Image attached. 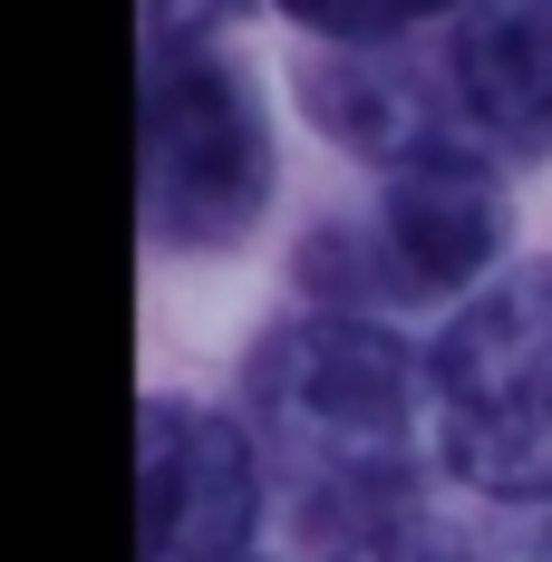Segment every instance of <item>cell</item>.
I'll return each mask as SVG.
<instances>
[{"label": "cell", "instance_id": "1", "mask_svg": "<svg viewBox=\"0 0 552 562\" xmlns=\"http://www.w3.org/2000/svg\"><path fill=\"white\" fill-rule=\"evenodd\" d=\"M417 369L407 349L359 321V311H311L262 349L252 397L262 427L281 437L301 505L320 553L369 543V533H407V437H417Z\"/></svg>", "mask_w": 552, "mask_h": 562}, {"label": "cell", "instance_id": "2", "mask_svg": "<svg viewBox=\"0 0 552 562\" xmlns=\"http://www.w3.org/2000/svg\"><path fill=\"white\" fill-rule=\"evenodd\" d=\"M446 465L495 505H552V262L485 281L427 349Z\"/></svg>", "mask_w": 552, "mask_h": 562}, {"label": "cell", "instance_id": "3", "mask_svg": "<svg viewBox=\"0 0 552 562\" xmlns=\"http://www.w3.org/2000/svg\"><path fill=\"white\" fill-rule=\"evenodd\" d=\"M136 194H146V233L174 252H214L243 243L262 194H272V136L252 88L223 68L214 49H146V88H136Z\"/></svg>", "mask_w": 552, "mask_h": 562}, {"label": "cell", "instance_id": "4", "mask_svg": "<svg viewBox=\"0 0 552 562\" xmlns=\"http://www.w3.org/2000/svg\"><path fill=\"white\" fill-rule=\"evenodd\" d=\"M262 475L252 447L194 397L136 407V562H243Z\"/></svg>", "mask_w": 552, "mask_h": 562}, {"label": "cell", "instance_id": "5", "mask_svg": "<svg viewBox=\"0 0 552 562\" xmlns=\"http://www.w3.org/2000/svg\"><path fill=\"white\" fill-rule=\"evenodd\" d=\"M504 214L485 194V175H397L379 204V224L359 233H320L311 243V281L320 291H387V301H417V291H455L495 262Z\"/></svg>", "mask_w": 552, "mask_h": 562}, {"label": "cell", "instance_id": "6", "mask_svg": "<svg viewBox=\"0 0 552 562\" xmlns=\"http://www.w3.org/2000/svg\"><path fill=\"white\" fill-rule=\"evenodd\" d=\"M311 116L330 126L349 156H379L397 175H475V116L455 78H427L397 49H339L311 68Z\"/></svg>", "mask_w": 552, "mask_h": 562}, {"label": "cell", "instance_id": "7", "mask_svg": "<svg viewBox=\"0 0 552 562\" xmlns=\"http://www.w3.org/2000/svg\"><path fill=\"white\" fill-rule=\"evenodd\" d=\"M446 78L495 146L552 156V0H465Z\"/></svg>", "mask_w": 552, "mask_h": 562}, {"label": "cell", "instance_id": "8", "mask_svg": "<svg viewBox=\"0 0 552 562\" xmlns=\"http://www.w3.org/2000/svg\"><path fill=\"white\" fill-rule=\"evenodd\" d=\"M301 30H320V40H349V49H379L397 30H417V20H437L455 0H281Z\"/></svg>", "mask_w": 552, "mask_h": 562}, {"label": "cell", "instance_id": "9", "mask_svg": "<svg viewBox=\"0 0 552 562\" xmlns=\"http://www.w3.org/2000/svg\"><path fill=\"white\" fill-rule=\"evenodd\" d=\"M320 562H437L417 533H369V543H339V553H320Z\"/></svg>", "mask_w": 552, "mask_h": 562}]
</instances>
